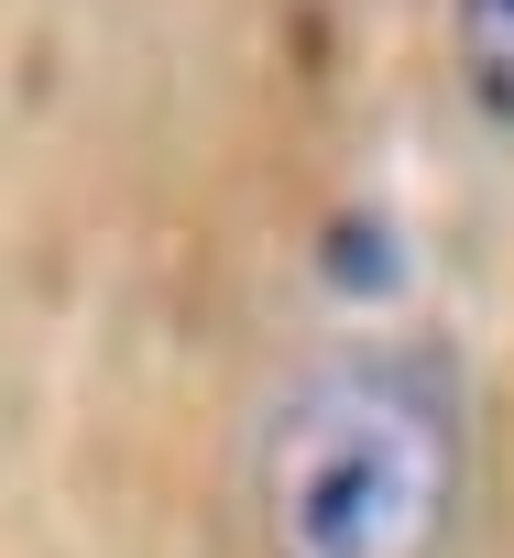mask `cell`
I'll return each mask as SVG.
<instances>
[{
	"label": "cell",
	"instance_id": "cell-2",
	"mask_svg": "<svg viewBox=\"0 0 514 558\" xmlns=\"http://www.w3.org/2000/svg\"><path fill=\"white\" fill-rule=\"evenodd\" d=\"M449 45H460L470 99L514 132V0H449Z\"/></svg>",
	"mask_w": 514,
	"mask_h": 558
},
{
	"label": "cell",
	"instance_id": "cell-1",
	"mask_svg": "<svg viewBox=\"0 0 514 558\" xmlns=\"http://www.w3.org/2000/svg\"><path fill=\"white\" fill-rule=\"evenodd\" d=\"M460 493L470 416L438 351L351 340L307 362L252 438L264 558H449Z\"/></svg>",
	"mask_w": 514,
	"mask_h": 558
}]
</instances>
